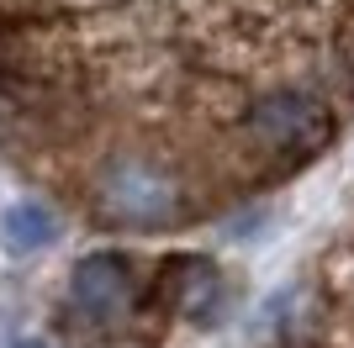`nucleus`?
<instances>
[{
  "label": "nucleus",
  "instance_id": "obj_3",
  "mask_svg": "<svg viewBox=\"0 0 354 348\" xmlns=\"http://www.w3.org/2000/svg\"><path fill=\"white\" fill-rule=\"evenodd\" d=\"M69 301L80 317L111 322L122 306L133 301V264L122 253H85L69 275Z\"/></svg>",
  "mask_w": 354,
  "mask_h": 348
},
{
  "label": "nucleus",
  "instance_id": "obj_4",
  "mask_svg": "<svg viewBox=\"0 0 354 348\" xmlns=\"http://www.w3.org/2000/svg\"><path fill=\"white\" fill-rule=\"evenodd\" d=\"M227 306V290H222V269L207 259H185L180 264V290H175V311L196 327H212Z\"/></svg>",
  "mask_w": 354,
  "mask_h": 348
},
{
  "label": "nucleus",
  "instance_id": "obj_1",
  "mask_svg": "<svg viewBox=\"0 0 354 348\" xmlns=\"http://www.w3.org/2000/svg\"><path fill=\"white\" fill-rule=\"evenodd\" d=\"M95 201L111 222L122 227H138V232H153V227H169L180 217V180L164 164L153 159H138V153H122L101 169L95 180Z\"/></svg>",
  "mask_w": 354,
  "mask_h": 348
},
{
  "label": "nucleus",
  "instance_id": "obj_2",
  "mask_svg": "<svg viewBox=\"0 0 354 348\" xmlns=\"http://www.w3.org/2000/svg\"><path fill=\"white\" fill-rule=\"evenodd\" d=\"M249 132L270 153H317L328 143L333 122L307 90H270L249 106Z\"/></svg>",
  "mask_w": 354,
  "mask_h": 348
},
{
  "label": "nucleus",
  "instance_id": "obj_6",
  "mask_svg": "<svg viewBox=\"0 0 354 348\" xmlns=\"http://www.w3.org/2000/svg\"><path fill=\"white\" fill-rule=\"evenodd\" d=\"M16 348H43V343H32V338H21V343H16Z\"/></svg>",
  "mask_w": 354,
  "mask_h": 348
},
{
  "label": "nucleus",
  "instance_id": "obj_5",
  "mask_svg": "<svg viewBox=\"0 0 354 348\" xmlns=\"http://www.w3.org/2000/svg\"><path fill=\"white\" fill-rule=\"evenodd\" d=\"M53 238H59V217H53L43 201H16V206H6V217H0V243L11 248L16 259H27V253L48 248Z\"/></svg>",
  "mask_w": 354,
  "mask_h": 348
}]
</instances>
